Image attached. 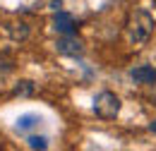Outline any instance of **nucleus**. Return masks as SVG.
Instances as JSON below:
<instances>
[{"mask_svg":"<svg viewBox=\"0 0 156 151\" xmlns=\"http://www.w3.org/2000/svg\"><path fill=\"white\" fill-rule=\"evenodd\" d=\"M156 5V2H154ZM151 2H139L135 10L130 12V19H127V36L132 43H147L151 31H154V24H156V10L151 12L154 7Z\"/></svg>","mask_w":156,"mask_h":151,"instance_id":"f257e3e1","label":"nucleus"},{"mask_svg":"<svg viewBox=\"0 0 156 151\" xmlns=\"http://www.w3.org/2000/svg\"><path fill=\"white\" fill-rule=\"evenodd\" d=\"M94 113L103 120H113L120 113V98H118L113 91H101V94L94 98Z\"/></svg>","mask_w":156,"mask_h":151,"instance_id":"f03ea898","label":"nucleus"},{"mask_svg":"<svg viewBox=\"0 0 156 151\" xmlns=\"http://www.w3.org/2000/svg\"><path fill=\"white\" fill-rule=\"evenodd\" d=\"M55 51H58L60 55H72L77 58L82 55V41L79 38H75V34H62V36L58 38V43H55Z\"/></svg>","mask_w":156,"mask_h":151,"instance_id":"7ed1b4c3","label":"nucleus"},{"mask_svg":"<svg viewBox=\"0 0 156 151\" xmlns=\"http://www.w3.org/2000/svg\"><path fill=\"white\" fill-rule=\"evenodd\" d=\"M53 29L58 34H75L77 22H75V17L70 12H55L53 15Z\"/></svg>","mask_w":156,"mask_h":151,"instance_id":"20e7f679","label":"nucleus"},{"mask_svg":"<svg viewBox=\"0 0 156 151\" xmlns=\"http://www.w3.org/2000/svg\"><path fill=\"white\" fill-rule=\"evenodd\" d=\"M130 79L135 84H156V67L151 65H139L130 72Z\"/></svg>","mask_w":156,"mask_h":151,"instance_id":"39448f33","label":"nucleus"},{"mask_svg":"<svg viewBox=\"0 0 156 151\" xmlns=\"http://www.w3.org/2000/svg\"><path fill=\"white\" fill-rule=\"evenodd\" d=\"M7 34L15 38V41H24L29 36V24L27 22H15V24H7Z\"/></svg>","mask_w":156,"mask_h":151,"instance_id":"423d86ee","label":"nucleus"},{"mask_svg":"<svg viewBox=\"0 0 156 151\" xmlns=\"http://www.w3.org/2000/svg\"><path fill=\"white\" fill-rule=\"evenodd\" d=\"M39 115H31V113H27V115H22L20 120H17V130L20 132H29V130H34V127H39Z\"/></svg>","mask_w":156,"mask_h":151,"instance_id":"0eeeda50","label":"nucleus"},{"mask_svg":"<svg viewBox=\"0 0 156 151\" xmlns=\"http://www.w3.org/2000/svg\"><path fill=\"white\" fill-rule=\"evenodd\" d=\"M36 91V86H34V82H29V79H24V82H20L17 86H15V94L17 96H31Z\"/></svg>","mask_w":156,"mask_h":151,"instance_id":"6e6552de","label":"nucleus"},{"mask_svg":"<svg viewBox=\"0 0 156 151\" xmlns=\"http://www.w3.org/2000/svg\"><path fill=\"white\" fill-rule=\"evenodd\" d=\"M27 144H29V149H48V139L46 137H29Z\"/></svg>","mask_w":156,"mask_h":151,"instance_id":"1a4fd4ad","label":"nucleus"},{"mask_svg":"<svg viewBox=\"0 0 156 151\" xmlns=\"http://www.w3.org/2000/svg\"><path fill=\"white\" fill-rule=\"evenodd\" d=\"M151 132H156V120H154V122H151Z\"/></svg>","mask_w":156,"mask_h":151,"instance_id":"9d476101","label":"nucleus"}]
</instances>
